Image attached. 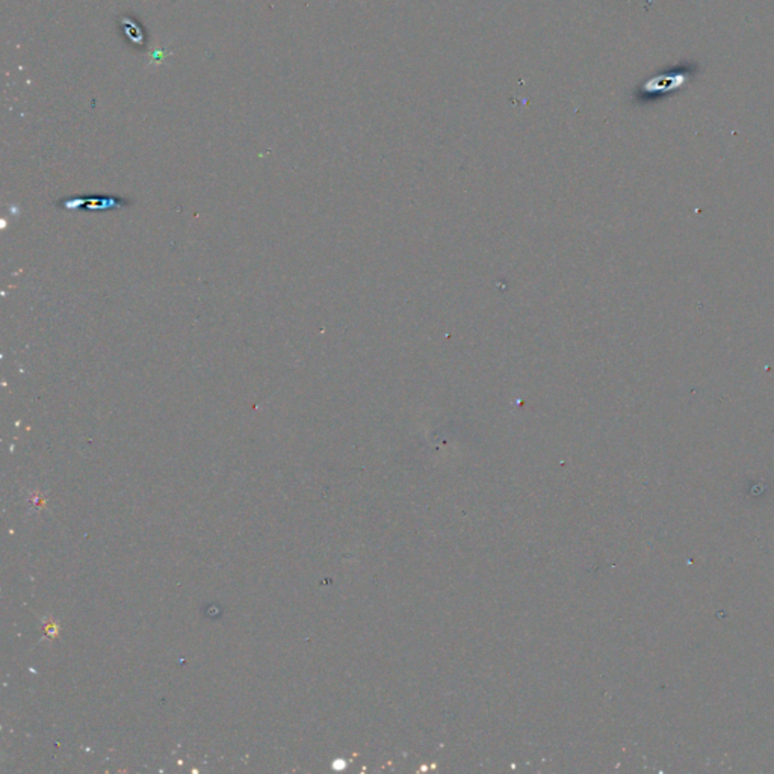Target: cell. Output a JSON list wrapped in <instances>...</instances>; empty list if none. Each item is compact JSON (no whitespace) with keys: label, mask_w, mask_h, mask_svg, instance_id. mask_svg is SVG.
I'll return each instance as SVG.
<instances>
[{"label":"cell","mask_w":774,"mask_h":774,"mask_svg":"<svg viewBox=\"0 0 774 774\" xmlns=\"http://www.w3.org/2000/svg\"><path fill=\"white\" fill-rule=\"evenodd\" d=\"M130 201H126V198L120 197H100V196H86V197H72V198H62V201L56 203L58 208L64 209H73V208H84V209H96V211H106V209H116L129 206Z\"/></svg>","instance_id":"obj_1"}]
</instances>
